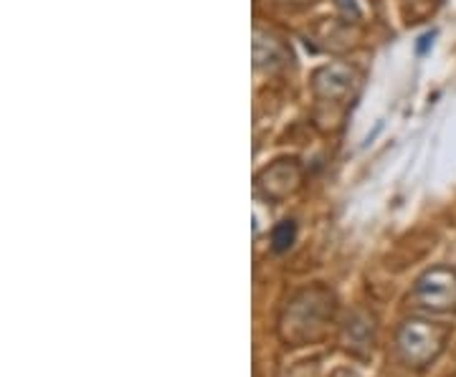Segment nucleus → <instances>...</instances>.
<instances>
[{
    "mask_svg": "<svg viewBox=\"0 0 456 377\" xmlns=\"http://www.w3.org/2000/svg\"><path fill=\"white\" fill-rule=\"evenodd\" d=\"M335 312L338 299L327 286L314 284L299 289L279 314L277 332L281 342L287 347H305L325 340L330 325L335 322Z\"/></svg>",
    "mask_w": 456,
    "mask_h": 377,
    "instance_id": "nucleus-1",
    "label": "nucleus"
},
{
    "mask_svg": "<svg viewBox=\"0 0 456 377\" xmlns=\"http://www.w3.org/2000/svg\"><path fill=\"white\" fill-rule=\"evenodd\" d=\"M449 337H452V329L446 325L411 317L395 329V352L403 365L413 370H424L431 362L439 360Z\"/></svg>",
    "mask_w": 456,
    "mask_h": 377,
    "instance_id": "nucleus-2",
    "label": "nucleus"
},
{
    "mask_svg": "<svg viewBox=\"0 0 456 377\" xmlns=\"http://www.w3.org/2000/svg\"><path fill=\"white\" fill-rule=\"evenodd\" d=\"M413 301L428 312H454L456 309V269L434 266L413 284Z\"/></svg>",
    "mask_w": 456,
    "mask_h": 377,
    "instance_id": "nucleus-3",
    "label": "nucleus"
},
{
    "mask_svg": "<svg viewBox=\"0 0 456 377\" xmlns=\"http://www.w3.org/2000/svg\"><path fill=\"white\" fill-rule=\"evenodd\" d=\"M312 89H314V97L320 104L345 107L347 99H353L355 89H358V74H355V68L345 64L325 66L314 74Z\"/></svg>",
    "mask_w": 456,
    "mask_h": 377,
    "instance_id": "nucleus-4",
    "label": "nucleus"
},
{
    "mask_svg": "<svg viewBox=\"0 0 456 377\" xmlns=\"http://www.w3.org/2000/svg\"><path fill=\"white\" fill-rule=\"evenodd\" d=\"M302 164L297 160H277L274 164L264 167L256 178V193L269 203H281L294 196L302 185Z\"/></svg>",
    "mask_w": 456,
    "mask_h": 377,
    "instance_id": "nucleus-5",
    "label": "nucleus"
},
{
    "mask_svg": "<svg viewBox=\"0 0 456 377\" xmlns=\"http://www.w3.org/2000/svg\"><path fill=\"white\" fill-rule=\"evenodd\" d=\"M375 342V319L370 314L355 312L345 322V347L355 355H368Z\"/></svg>",
    "mask_w": 456,
    "mask_h": 377,
    "instance_id": "nucleus-6",
    "label": "nucleus"
},
{
    "mask_svg": "<svg viewBox=\"0 0 456 377\" xmlns=\"http://www.w3.org/2000/svg\"><path fill=\"white\" fill-rule=\"evenodd\" d=\"M294 241H297V226H294V221H281L274 233H272V248L277 251V253H284V251H289L294 246Z\"/></svg>",
    "mask_w": 456,
    "mask_h": 377,
    "instance_id": "nucleus-7",
    "label": "nucleus"
}]
</instances>
